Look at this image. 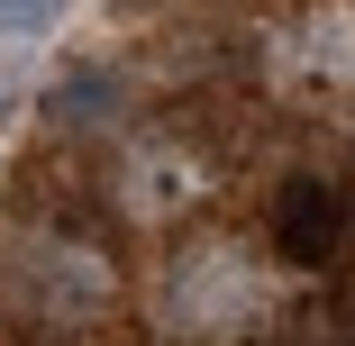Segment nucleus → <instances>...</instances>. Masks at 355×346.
Wrapping results in <instances>:
<instances>
[{
  "mask_svg": "<svg viewBox=\"0 0 355 346\" xmlns=\"http://www.w3.org/2000/svg\"><path fill=\"white\" fill-rule=\"evenodd\" d=\"M273 246L292 255V264H328L346 246V191L319 182V173H292L273 191Z\"/></svg>",
  "mask_w": 355,
  "mask_h": 346,
  "instance_id": "1",
  "label": "nucleus"
}]
</instances>
